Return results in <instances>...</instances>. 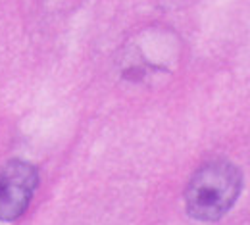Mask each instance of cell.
I'll list each match as a JSON object with an SVG mask.
<instances>
[{"label": "cell", "instance_id": "obj_2", "mask_svg": "<svg viewBox=\"0 0 250 225\" xmlns=\"http://www.w3.org/2000/svg\"><path fill=\"white\" fill-rule=\"evenodd\" d=\"M39 185L37 167L29 162L10 160L0 169V222H14L25 214Z\"/></svg>", "mask_w": 250, "mask_h": 225}, {"label": "cell", "instance_id": "obj_1", "mask_svg": "<svg viewBox=\"0 0 250 225\" xmlns=\"http://www.w3.org/2000/svg\"><path fill=\"white\" fill-rule=\"evenodd\" d=\"M243 189L241 169L227 160L202 164L185 189V210L196 222H218L237 202Z\"/></svg>", "mask_w": 250, "mask_h": 225}]
</instances>
